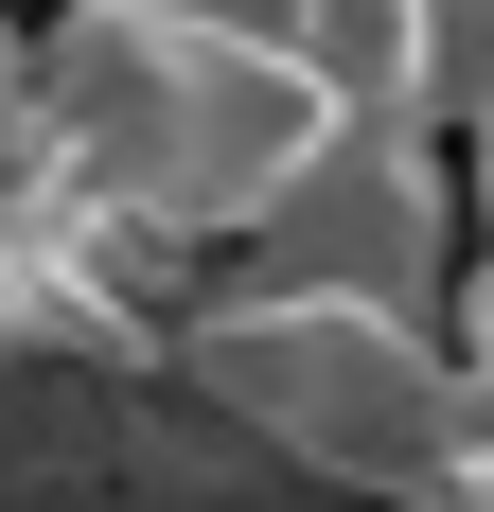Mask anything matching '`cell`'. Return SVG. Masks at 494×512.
Masks as SVG:
<instances>
[{
	"instance_id": "obj_5",
	"label": "cell",
	"mask_w": 494,
	"mask_h": 512,
	"mask_svg": "<svg viewBox=\"0 0 494 512\" xmlns=\"http://www.w3.org/2000/svg\"><path fill=\"white\" fill-rule=\"evenodd\" d=\"M18 106H36V36L0 18V142H18Z\"/></svg>"
},
{
	"instance_id": "obj_6",
	"label": "cell",
	"mask_w": 494,
	"mask_h": 512,
	"mask_svg": "<svg viewBox=\"0 0 494 512\" xmlns=\"http://www.w3.org/2000/svg\"><path fill=\"white\" fill-rule=\"evenodd\" d=\"M459 159H477V195H494V71L459 89Z\"/></svg>"
},
{
	"instance_id": "obj_7",
	"label": "cell",
	"mask_w": 494,
	"mask_h": 512,
	"mask_svg": "<svg viewBox=\"0 0 494 512\" xmlns=\"http://www.w3.org/2000/svg\"><path fill=\"white\" fill-rule=\"evenodd\" d=\"M36 354V301H18V248H0V371Z\"/></svg>"
},
{
	"instance_id": "obj_1",
	"label": "cell",
	"mask_w": 494,
	"mask_h": 512,
	"mask_svg": "<svg viewBox=\"0 0 494 512\" xmlns=\"http://www.w3.org/2000/svg\"><path fill=\"white\" fill-rule=\"evenodd\" d=\"M36 124L142 248H212L230 265L265 230V195L336 142V89L300 71V36H247V18L53 0L36 18Z\"/></svg>"
},
{
	"instance_id": "obj_2",
	"label": "cell",
	"mask_w": 494,
	"mask_h": 512,
	"mask_svg": "<svg viewBox=\"0 0 494 512\" xmlns=\"http://www.w3.org/2000/svg\"><path fill=\"white\" fill-rule=\"evenodd\" d=\"M159 354L195 371L247 442H283L300 477H353V495H389V512H424L477 460V389H459V336L424 301H336V283L212 265Z\"/></svg>"
},
{
	"instance_id": "obj_4",
	"label": "cell",
	"mask_w": 494,
	"mask_h": 512,
	"mask_svg": "<svg viewBox=\"0 0 494 512\" xmlns=\"http://www.w3.org/2000/svg\"><path fill=\"white\" fill-rule=\"evenodd\" d=\"M442 336H459V389H477V442H494V195H477V248H459V301H442Z\"/></svg>"
},
{
	"instance_id": "obj_3",
	"label": "cell",
	"mask_w": 494,
	"mask_h": 512,
	"mask_svg": "<svg viewBox=\"0 0 494 512\" xmlns=\"http://www.w3.org/2000/svg\"><path fill=\"white\" fill-rule=\"evenodd\" d=\"M459 248H477V195L442 177V124H336V142L265 195V230H247L230 265L336 283V301H424V318H442L459 301Z\"/></svg>"
},
{
	"instance_id": "obj_8",
	"label": "cell",
	"mask_w": 494,
	"mask_h": 512,
	"mask_svg": "<svg viewBox=\"0 0 494 512\" xmlns=\"http://www.w3.org/2000/svg\"><path fill=\"white\" fill-rule=\"evenodd\" d=\"M424 512H494V442H477V460H459V477H442Z\"/></svg>"
}]
</instances>
